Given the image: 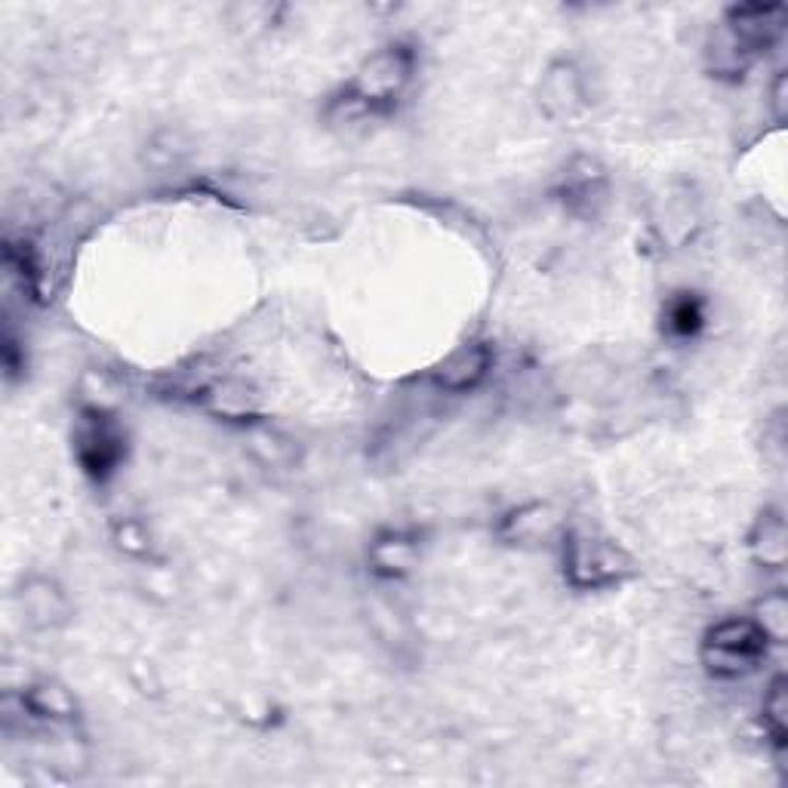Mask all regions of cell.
<instances>
[{
	"label": "cell",
	"instance_id": "cell-1",
	"mask_svg": "<svg viewBox=\"0 0 788 788\" xmlns=\"http://www.w3.org/2000/svg\"><path fill=\"white\" fill-rule=\"evenodd\" d=\"M767 635L757 628V622L727 620L715 625L705 640V662L715 674L737 678L752 671L767 656Z\"/></svg>",
	"mask_w": 788,
	"mask_h": 788
},
{
	"label": "cell",
	"instance_id": "cell-2",
	"mask_svg": "<svg viewBox=\"0 0 788 788\" xmlns=\"http://www.w3.org/2000/svg\"><path fill=\"white\" fill-rule=\"evenodd\" d=\"M625 567H628L625 554L620 549H613L610 542L576 537L567 545V571H571V579L576 586H610L625 573Z\"/></svg>",
	"mask_w": 788,
	"mask_h": 788
},
{
	"label": "cell",
	"instance_id": "cell-3",
	"mask_svg": "<svg viewBox=\"0 0 788 788\" xmlns=\"http://www.w3.org/2000/svg\"><path fill=\"white\" fill-rule=\"evenodd\" d=\"M410 78V59L407 52L398 47H388V50L376 52L367 66L361 68L357 81H354V102L361 108L367 105H379V102L395 99L401 93V86Z\"/></svg>",
	"mask_w": 788,
	"mask_h": 788
},
{
	"label": "cell",
	"instance_id": "cell-4",
	"mask_svg": "<svg viewBox=\"0 0 788 788\" xmlns=\"http://www.w3.org/2000/svg\"><path fill=\"white\" fill-rule=\"evenodd\" d=\"M486 369H490V349L481 342H471L444 357V364L435 373V383L450 391H466L484 379Z\"/></svg>",
	"mask_w": 788,
	"mask_h": 788
},
{
	"label": "cell",
	"instance_id": "cell-5",
	"mask_svg": "<svg viewBox=\"0 0 788 788\" xmlns=\"http://www.w3.org/2000/svg\"><path fill=\"white\" fill-rule=\"evenodd\" d=\"M78 450H81V459L90 471H105L111 469L118 462L120 456V437L115 435V428L102 416H93L86 422L84 432L78 437Z\"/></svg>",
	"mask_w": 788,
	"mask_h": 788
},
{
	"label": "cell",
	"instance_id": "cell-6",
	"mask_svg": "<svg viewBox=\"0 0 788 788\" xmlns=\"http://www.w3.org/2000/svg\"><path fill=\"white\" fill-rule=\"evenodd\" d=\"M752 552L757 564L779 571L786 564V520L779 511H767L757 520L755 537H752Z\"/></svg>",
	"mask_w": 788,
	"mask_h": 788
},
{
	"label": "cell",
	"instance_id": "cell-7",
	"mask_svg": "<svg viewBox=\"0 0 788 788\" xmlns=\"http://www.w3.org/2000/svg\"><path fill=\"white\" fill-rule=\"evenodd\" d=\"M369 557H373V564H376V571L386 573V576H395V573H407L413 567L416 545H413V539L407 537H386L373 545Z\"/></svg>",
	"mask_w": 788,
	"mask_h": 788
},
{
	"label": "cell",
	"instance_id": "cell-8",
	"mask_svg": "<svg viewBox=\"0 0 788 788\" xmlns=\"http://www.w3.org/2000/svg\"><path fill=\"white\" fill-rule=\"evenodd\" d=\"M788 703H786V678H776L771 684V693L764 699V727L771 739L783 749L786 745V733H788Z\"/></svg>",
	"mask_w": 788,
	"mask_h": 788
},
{
	"label": "cell",
	"instance_id": "cell-9",
	"mask_svg": "<svg viewBox=\"0 0 788 788\" xmlns=\"http://www.w3.org/2000/svg\"><path fill=\"white\" fill-rule=\"evenodd\" d=\"M757 622V628L767 635V640H783L786 637V628H788V604L786 598L779 595V591H773L767 595L764 601H761V620Z\"/></svg>",
	"mask_w": 788,
	"mask_h": 788
},
{
	"label": "cell",
	"instance_id": "cell-10",
	"mask_svg": "<svg viewBox=\"0 0 788 788\" xmlns=\"http://www.w3.org/2000/svg\"><path fill=\"white\" fill-rule=\"evenodd\" d=\"M554 84H561L557 90L549 86V93H545V102L552 105L557 115H571L573 108L579 105V84H576V74H573V68H561V71H554L552 74Z\"/></svg>",
	"mask_w": 788,
	"mask_h": 788
},
{
	"label": "cell",
	"instance_id": "cell-11",
	"mask_svg": "<svg viewBox=\"0 0 788 788\" xmlns=\"http://www.w3.org/2000/svg\"><path fill=\"white\" fill-rule=\"evenodd\" d=\"M703 324V308L699 303L693 299V296H681V299H674L669 308V327L674 333H693L696 327Z\"/></svg>",
	"mask_w": 788,
	"mask_h": 788
},
{
	"label": "cell",
	"instance_id": "cell-12",
	"mask_svg": "<svg viewBox=\"0 0 788 788\" xmlns=\"http://www.w3.org/2000/svg\"><path fill=\"white\" fill-rule=\"evenodd\" d=\"M773 108H776V118H786V74L776 78V86H773Z\"/></svg>",
	"mask_w": 788,
	"mask_h": 788
}]
</instances>
